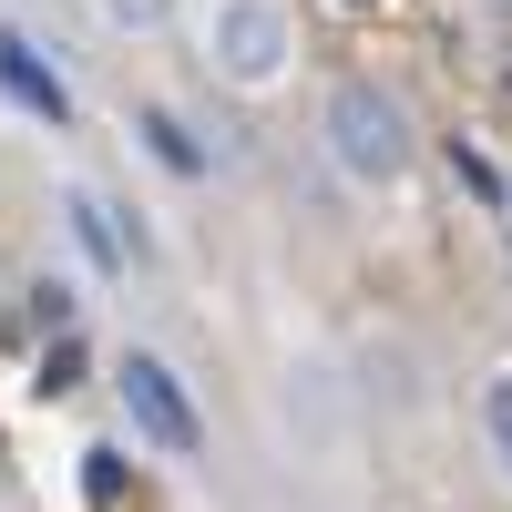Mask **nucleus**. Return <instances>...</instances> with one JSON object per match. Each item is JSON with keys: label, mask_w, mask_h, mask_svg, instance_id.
<instances>
[{"label": "nucleus", "mask_w": 512, "mask_h": 512, "mask_svg": "<svg viewBox=\"0 0 512 512\" xmlns=\"http://www.w3.org/2000/svg\"><path fill=\"white\" fill-rule=\"evenodd\" d=\"M318 134H328V164H338L349 185H390V175H410V113L379 93V82H359V72L328 93Z\"/></svg>", "instance_id": "1"}, {"label": "nucleus", "mask_w": 512, "mask_h": 512, "mask_svg": "<svg viewBox=\"0 0 512 512\" xmlns=\"http://www.w3.org/2000/svg\"><path fill=\"white\" fill-rule=\"evenodd\" d=\"M287 52H297V31H287V11L277 0H205V62H216L226 82H277L287 72Z\"/></svg>", "instance_id": "2"}, {"label": "nucleus", "mask_w": 512, "mask_h": 512, "mask_svg": "<svg viewBox=\"0 0 512 512\" xmlns=\"http://www.w3.org/2000/svg\"><path fill=\"white\" fill-rule=\"evenodd\" d=\"M113 390H123V410H134V431H144L154 451H205V420H195V400H185V379L164 369L154 349H123V359H113Z\"/></svg>", "instance_id": "3"}, {"label": "nucleus", "mask_w": 512, "mask_h": 512, "mask_svg": "<svg viewBox=\"0 0 512 512\" xmlns=\"http://www.w3.org/2000/svg\"><path fill=\"white\" fill-rule=\"evenodd\" d=\"M0 93H11V103H21L31 123H52V134L72 123V82H62L52 62H41V52H31L21 31H0Z\"/></svg>", "instance_id": "4"}, {"label": "nucleus", "mask_w": 512, "mask_h": 512, "mask_svg": "<svg viewBox=\"0 0 512 512\" xmlns=\"http://www.w3.org/2000/svg\"><path fill=\"white\" fill-rule=\"evenodd\" d=\"M62 216H72L82 256H93L103 277H123V267H134V256H144V246H134V226H123V216H113V205H103L93 185H62Z\"/></svg>", "instance_id": "5"}, {"label": "nucleus", "mask_w": 512, "mask_h": 512, "mask_svg": "<svg viewBox=\"0 0 512 512\" xmlns=\"http://www.w3.org/2000/svg\"><path fill=\"white\" fill-rule=\"evenodd\" d=\"M134 134L154 144V164H175V175H205V144H195V134H185V123L164 113V103H144V113H134Z\"/></svg>", "instance_id": "6"}, {"label": "nucleus", "mask_w": 512, "mask_h": 512, "mask_svg": "<svg viewBox=\"0 0 512 512\" xmlns=\"http://www.w3.org/2000/svg\"><path fill=\"white\" fill-rule=\"evenodd\" d=\"M482 420H492V451L512 461V369H502V379H492V390H482Z\"/></svg>", "instance_id": "7"}, {"label": "nucleus", "mask_w": 512, "mask_h": 512, "mask_svg": "<svg viewBox=\"0 0 512 512\" xmlns=\"http://www.w3.org/2000/svg\"><path fill=\"white\" fill-rule=\"evenodd\" d=\"M93 11H103V21H113V31H154V21H164V11H175V0H93Z\"/></svg>", "instance_id": "8"}, {"label": "nucleus", "mask_w": 512, "mask_h": 512, "mask_svg": "<svg viewBox=\"0 0 512 512\" xmlns=\"http://www.w3.org/2000/svg\"><path fill=\"white\" fill-rule=\"evenodd\" d=\"M72 379H82V349L52 328V349H41V390H72Z\"/></svg>", "instance_id": "9"}, {"label": "nucleus", "mask_w": 512, "mask_h": 512, "mask_svg": "<svg viewBox=\"0 0 512 512\" xmlns=\"http://www.w3.org/2000/svg\"><path fill=\"white\" fill-rule=\"evenodd\" d=\"M31 318H41V328H72V287L41 277V287H31Z\"/></svg>", "instance_id": "10"}, {"label": "nucleus", "mask_w": 512, "mask_h": 512, "mask_svg": "<svg viewBox=\"0 0 512 512\" xmlns=\"http://www.w3.org/2000/svg\"><path fill=\"white\" fill-rule=\"evenodd\" d=\"M451 175H461V185H472L482 205H502V175H492V164H482V154H451Z\"/></svg>", "instance_id": "11"}]
</instances>
